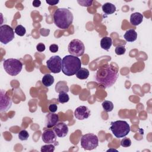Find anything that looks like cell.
<instances>
[{"instance_id":"1","label":"cell","mask_w":152,"mask_h":152,"mask_svg":"<svg viewBox=\"0 0 152 152\" xmlns=\"http://www.w3.org/2000/svg\"><path fill=\"white\" fill-rule=\"evenodd\" d=\"M118 77V69H115L111 65L106 64L97 69L95 78L99 84L108 88L116 83Z\"/></svg>"},{"instance_id":"2","label":"cell","mask_w":152,"mask_h":152,"mask_svg":"<svg viewBox=\"0 0 152 152\" xmlns=\"http://www.w3.org/2000/svg\"><path fill=\"white\" fill-rule=\"evenodd\" d=\"M73 19L72 12L65 8H58L53 14L54 23L61 29L68 28L72 23Z\"/></svg>"},{"instance_id":"3","label":"cell","mask_w":152,"mask_h":152,"mask_svg":"<svg viewBox=\"0 0 152 152\" xmlns=\"http://www.w3.org/2000/svg\"><path fill=\"white\" fill-rule=\"evenodd\" d=\"M81 60L71 55L65 56L62 59V72L67 76L75 75L81 68Z\"/></svg>"},{"instance_id":"4","label":"cell","mask_w":152,"mask_h":152,"mask_svg":"<svg viewBox=\"0 0 152 152\" xmlns=\"http://www.w3.org/2000/svg\"><path fill=\"white\" fill-rule=\"evenodd\" d=\"M109 129L114 136L118 138L125 137L130 132V126L125 121L112 122Z\"/></svg>"},{"instance_id":"5","label":"cell","mask_w":152,"mask_h":152,"mask_svg":"<svg viewBox=\"0 0 152 152\" xmlns=\"http://www.w3.org/2000/svg\"><path fill=\"white\" fill-rule=\"evenodd\" d=\"M3 66L7 74L11 76H16L21 71L23 64L18 59L9 58L4 61Z\"/></svg>"},{"instance_id":"6","label":"cell","mask_w":152,"mask_h":152,"mask_svg":"<svg viewBox=\"0 0 152 152\" xmlns=\"http://www.w3.org/2000/svg\"><path fill=\"white\" fill-rule=\"evenodd\" d=\"M81 147L86 150H92L99 145V139L94 134H86L82 136L80 140Z\"/></svg>"},{"instance_id":"7","label":"cell","mask_w":152,"mask_h":152,"mask_svg":"<svg viewBox=\"0 0 152 152\" xmlns=\"http://www.w3.org/2000/svg\"><path fill=\"white\" fill-rule=\"evenodd\" d=\"M68 50L71 55L77 57L81 56L84 53L85 46L82 41L75 39L69 42L68 46Z\"/></svg>"},{"instance_id":"8","label":"cell","mask_w":152,"mask_h":152,"mask_svg":"<svg viewBox=\"0 0 152 152\" xmlns=\"http://www.w3.org/2000/svg\"><path fill=\"white\" fill-rule=\"evenodd\" d=\"M14 38V31L13 28L7 24L0 26V41L2 43L6 45L12 41Z\"/></svg>"},{"instance_id":"9","label":"cell","mask_w":152,"mask_h":152,"mask_svg":"<svg viewBox=\"0 0 152 152\" xmlns=\"http://www.w3.org/2000/svg\"><path fill=\"white\" fill-rule=\"evenodd\" d=\"M46 65L51 72L59 73L62 69V59L58 55L52 56L47 60Z\"/></svg>"},{"instance_id":"10","label":"cell","mask_w":152,"mask_h":152,"mask_svg":"<svg viewBox=\"0 0 152 152\" xmlns=\"http://www.w3.org/2000/svg\"><path fill=\"white\" fill-rule=\"evenodd\" d=\"M1 99H0V111L7 112L11 107L12 101L10 97L7 94V92L4 90H1Z\"/></svg>"},{"instance_id":"11","label":"cell","mask_w":152,"mask_h":152,"mask_svg":"<svg viewBox=\"0 0 152 152\" xmlns=\"http://www.w3.org/2000/svg\"><path fill=\"white\" fill-rule=\"evenodd\" d=\"M42 139L46 144H54L55 145L58 144V142H56V135L54 131L50 129L44 131L42 135Z\"/></svg>"},{"instance_id":"12","label":"cell","mask_w":152,"mask_h":152,"mask_svg":"<svg viewBox=\"0 0 152 152\" xmlns=\"http://www.w3.org/2000/svg\"><path fill=\"white\" fill-rule=\"evenodd\" d=\"M91 115L90 110L87 106H78L74 111V116L78 120H84L87 119Z\"/></svg>"},{"instance_id":"13","label":"cell","mask_w":152,"mask_h":152,"mask_svg":"<svg viewBox=\"0 0 152 152\" xmlns=\"http://www.w3.org/2000/svg\"><path fill=\"white\" fill-rule=\"evenodd\" d=\"M53 131L57 137L62 138L68 134V127L64 122H59L54 126Z\"/></svg>"},{"instance_id":"14","label":"cell","mask_w":152,"mask_h":152,"mask_svg":"<svg viewBox=\"0 0 152 152\" xmlns=\"http://www.w3.org/2000/svg\"><path fill=\"white\" fill-rule=\"evenodd\" d=\"M59 121V116L58 114L55 113H49L45 117V126L48 128L55 126Z\"/></svg>"},{"instance_id":"15","label":"cell","mask_w":152,"mask_h":152,"mask_svg":"<svg viewBox=\"0 0 152 152\" xmlns=\"http://www.w3.org/2000/svg\"><path fill=\"white\" fill-rule=\"evenodd\" d=\"M143 20V15L140 12L132 13L130 16V23L133 26H138L140 24Z\"/></svg>"},{"instance_id":"16","label":"cell","mask_w":152,"mask_h":152,"mask_svg":"<svg viewBox=\"0 0 152 152\" xmlns=\"http://www.w3.org/2000/svg\"><path fill=\"white\" fill-rule=\"evenodd\" d=\"M124 37L126 42H133L137 40V33L134 29H129L124 34Z\"/></svg>"},{"instance_id":"17","label":"cell","mask_w":152,"mask_h":152,"mask_svg":"<svg viewBox=\"0 0 152 152\" xmlns=\"http://www.w3.org/2000/svg\"><path fill=\"white\" fill-rule=\"evenodd\" d=\"M102 9L103 12L104 14H106L107 15H110L115 12L116 7L115 5H113L112 3L106 2L102 5Z\"/></svg>"},{"instance_id":"18","label":"cell","mask_w":152,"mask_h":152,"mask_svg":"<svg viewBox=\"0 0 152 152\" xmlns=\"http://www.w3.org/2000/svg\"><path fill=\"white\" fill-rule=\"evenodd\" d=\"M55 91L59 93L61 92H68L69 88L67 86V83L65 81H60L58 82L55 86Z\"/></svg>"},{"instance_id":"19","label":"cell","mask_w":152,"mask_h":152,"mask_svg":"<svg viewBox=\"0 0 152 152\" xmlns=\"http://www.w3.org/2000/svg\"><path fill=\"white\" fill-rule=\"evenodd\" d=\"M112 45V40L110 37H103L100 40V46L103 49L108 50Z\"/></svg>"},{"instance_id":"20","label":"cell","mask_w":152,"mask_h":152,"mask_svg":"<svg viewBox=\"0 0 152 152\" xmlns=\"http://www.w3.org/2000/svg\"><path fill=\"white\" fill-rule=\"evenodd\" d=\"M42 83L45 87H50L54 83V78L49 74H45L42 78Z\"/></svg>"},{"instance_id":"21","label":"cell","mask_w":152,"mask_h":152,"mask_svg":"<svg viewBox=\"0 0 152 152\" xmlns=\"http://www.w3.org/2000/svg\"><path fill=\"white\" fill-rule=\"evenodd\" d=\"M76 77L80 80L87 79L89 76V71L85 68H81L75 74Z\"/></svg>"},{"instance_id":"22","label":"cell","mask_w":152,"mask_h":152,"mask_svg":"<svg viewBox=\"0 0 152 152\" xmlns=\"http://www.w3.org/2000/svg\"><path fill=\"white\" fill-rule=\"evenodd\" d=\"M102 105L104 110L106 112H111L113 109V104L111 101L104 100L102 103Z\"/></svg>"},{"instance_id":"23","label":"cell","mask_w":152,"mask_h":152,"mask_svg":"<svg viewBox=\"0 0 152 152\" xmlns=\"http://www.w3.org/2000/svg\"><path fill=\"white\" fill-rule=\"evenodd\" d=\"M69 97L67 93L61 92L58 95V101L61 103H65L69 101Z\"/></svg>"},{"instance_id":"24","label":"cell","mask_w":152,"mask_h":152,"mask_svg":"<svg viewBox=\"0 0 152 152\" xmlns=\"http://www.w3.org/2000/svg\"><path fill=\"white\" fill-rule=\"evenodd\" d=\"M55 149V145L52 144H48L41 147L40 151L42 152H53Z\"/></svg>"},{"instance_id":"25","label":"cell","mask_w":152,"mask_h":152,"mask_svg":"<svg viewBox=\"0 0 152 152\" xmlns=\"http://www.w3.org/2000/svg\"><path fill=\"white\" fill-rule=\"evenodd\" d=\"M15 33L19 36H23L26 33V30L22 25H18L15 28Z\"/></svg>"},{"instance_id":"26","label":"cell","mask_w":152,"mask_h":152,"mask_svg":"<svg viewBox=\"0 0 152 152\" xmlns=\"http://www.w3.org/2000/svg\"><path fill=\"white\" fill-rule=\"evenodd\" d=\"M28 137H29L28 132L25 129L21 130L18 134V138L21 141L27 140V139L28 138Z\"/></svg>"},{"instance_id":"27","label":"cell","mask_w":152,"mask_h":152,"mask_svg":"<svg viewBox=\"0 0 152 152\" xmlns=\"http://www.w3.org/2000/svg\"><path fill=\"white\" fill-rule=\"evenodd\" d=\"M126 52V49L123 45H118L115 48V53L118 55H124Z\"/></svg>"},{"instance_id":"28","label":"cell","mask_w":152,"mask_h":152,"mask_svg":"<svg viewBox=\"0 0 152 152\" xmlns=\"http://www.w3.org/2000/svg\"><path fill=\"white\" fill-rule=\"evenodd\" d=\"M121 145L124 147H128L131 145V140L129 138H124L121 141Z\"/></svg>"},{"instance_id":"29","label":"cell","mask_w":152,"mask_h":152,"mask_svg":"<svg viewBox=\"0 0 152 152\" xmlns=\"http://www.w3.org/2000/svg\"><path fill=\"white\" fill-rule=\"evenodd\" d=\"M78 2L81 6L89 7V6L91 5V4L93 3V1H78Z\"/></svg>"},{"instance_id":"30","label":"cell","mask_w":152,"mask_h":152,"mask_svg":"<svg viewBox=\"0 0 152 152\" xmlns=\"http://www.w3.org/2000/svg\"><path fill=\"white\" fill-rule=\"evenodd\" d=\"M45 49H46L45 45L42 43H39L36 46V49L38 52H43L45 50Z\"/></svg>"},{"instance_id":"31","label":"cell","mask_w":152,"mask_h":152,"mask_svg":"<svg viewBox=\"0 0 152 152\" xmlns=\"http://www.w3.org/2000/svg\"><path fill=\"white\" fill-rule=\"evenodd\" d=\"M49 50L52 53H56L58 51V46L56 44H52L49 46Z\"/></svg>"},{"instance_id":"32","label":"cell","mask_w":152,"mask_h":152,"mask_svg":"<svg viewBox=\"0 0 152 152\" xmlns=\"http://www.w3.org/2000/svg\"><path fill=\"white\" fill-rule=\"evenodd\" d=\"M58 109V106L56 104H50L49 106V110L52 113H55Z\"/></svg>"},{"instance_id":"33","label":"cell","mask_w":152,"mask_h":152,"mask_svg":"<svg viewBox=\"0 0 152 152\" xmlns=\"http://www.w3.org/2000/svg\"><path fill=\"white\" fill-rule=\"evenodd\" d=\"M33 6L34 7H39L41 5V2L39 0H34L33 1Z\"/></svg>"},{"instance_id":"34","label":"cell","mask_w":152,"mask_h":152,"mask_svg":"<svg viewBox=\"0 0 152 152\" xmlns=\"http://www.w3.org/2000/svg\"><path fill=\"white\" fill-rule=\"evenodd\" d=\"M59 1H46V2L49 5H55L59 3Z\"/></svg>"}]
</instances>
